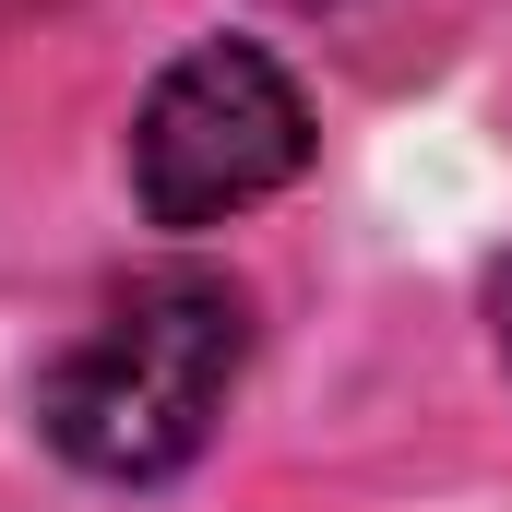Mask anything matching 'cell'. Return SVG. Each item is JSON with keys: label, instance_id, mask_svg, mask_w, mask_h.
I'll return each instance as SVG.
<instances>
[{"label": "cell", "instance_id": "1", "mask_svg": "<svg viewBox=\"0 0 512 512\" xmlns=\"http://www.w3.org/2000/svg\"><path fill=\"white\" fill-rule=\"evenodd\" d=\"M239 358H251V298L215 262H155L36 370V429L60 441V465L155 489L215 441Z\"/></svg>", "mask_w": 512, "mask_h": 512}, {"label": "cell", "instance_id": "3", "mask_svg": "<svg viewBox=\"0 0 512 512\" xmlns=\"http://www.w3.org/2000/svg\"><path fill=\"white\" fill-rule=\"evenodd\" d=\"M501 358H512V274H501Z\"/></svg>", "mask_w": 512, "mask_h": 512}, {"label": "cell", "instance_id": "2", "mask_svg": "<svg viewBox=\"0 0 512 512\" xmlns=\"http://www.w3.org/2000/svg\"><path fill=\"white\" fill-rule=\"evenodd\" d=\"M298 167H310V108L239 36L167 60L143 120H131V191H143L155 227H227L262 191H286Z\"/></svg>", "mask_w": 512, "mask_h": 512}]
</instances>
